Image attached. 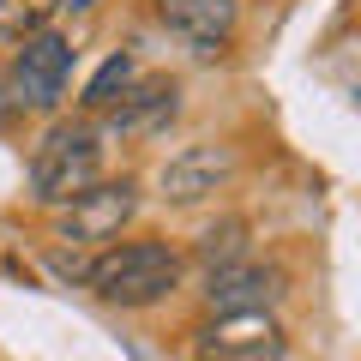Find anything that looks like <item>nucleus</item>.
<instances>
[{
	"label": "nucleus",
	"instance_id": "1",
	"mask_svg": "<svg viewBox=\"0 0 361 361\" xmlns=\"http://www.w3.org/2000/svg\"><path fill=\"white\" fill-rule=\"evenodd\" d=\"M85 283L109 307H151L180 283V259L163 241H127V247H109L97 265H85Z\"/></svg>",
	"mask_w": 361,
	"mask_h": 361
},
{
	"label": "nucleus",
	"instance_id": "2",
	"mask_svg": "<svg viewBox=\"0 0 361 361\" xmlns=\"http://www.w3.org/2000/svg\"><path fill=\"white\" fill-rule=\"evenodd\" d=\"M103 169V145L85 121H54L42 133V145L30 151V187L42 205H66L73 193H85Z\"/></svg>",
	"mask_w": 361,
	"mask_h": 361
},
{
	"label": "nucleus",
	"instance_id": "9",
	"mask_svg": "<svg viewBox=\"0 0 361 361\" xmlns=\"http://www.w3.org/2000/svg\"><path fill=\"white\" fill-rule=\"evenodd\" d=\"M175 109H180V90L169 85V78H133L127 85V97H121L109 115H115V127H127V133H151V127H163V121H175Z\"/></svg>",
	"mask_w": 361,
	"mask_h": 361
},
{
	"label": "nucleus",
	"instance_id": "8",
	"mask_svg": "<svg viewBox=\"0 0 361 361\" xmlns=\"http://www.w3.org/2000/svg\"><path fill=\"white\" fill-rule=\"evenodd\" d=\"M277 295H283V277L265 271V265L235 259V265L211 271V307H217V313H265Z\"/></svg>",
	"mask_w": 361,
	"mask_h": 361
},
{
	"label": "nucleus",
	"instance_id": "11",
	"mask_svg": "<svg viewBox=\"0 0 361 361\" xmlns=\"http://www.w3.org/2000/svg\"><path fill=\"white\" fill-rule=\"evenodd\" d=\"M199 259H205L211 271H217V265H235V259H247V223H241V217H229V223H217V229H205V241H199Z\"/></svg>",
	"mask_w": 361,
	"mask_h": 361
},
{
	"label": "nucleus",
	"instance_id": "5",
	"mask_svg": "<svg viewBox=\"0 0 361 361\" xmlns=\"http://www.w3.org/2000/svg\"><path fill=\"white\" fill-rule=\"evenodd\" d=\"M283 331L271 313H217L199 331V361H277Z\"/></svg>",
	"mask_w": 361,
	"mask_h": 361
},
{
	"label": "nucleus",
	"instance_id": "14",
	"mask_svg": "<svg viewBox=\"0 0 361 361\" xmlns=\"http://www.w3.org/2000/svg\"><path fill=\"white\" fill-rule=\"evenodd\" d=\"M61 6H90V0H61Z\"/></svg>",
	"mask_w": 361,
	"mask_h": 361
},
{
	"label": "nucleus",
	"instance_id": "12",
	"mask_svg": "<svg viewBox=\"0 0 361 361\" xmlns=\"http://www.w3.org/2000/svg\"><path fill=\"white\" fill-rule=\"evenodd\" d=\"M54 6H61V0H0V37H30V30H49Z\"/></svg>",
	"mask_w": 361,
	"mask_h": 361
},
{
	"label": "nucleus",
	"instance_id": "3",
	"mask_svg": "<svg viewBox=\"0 0 361 361\" xmlns=\"http://www.w3.org/2000/svg\"><path fill=\"white\" fill-rule=\"evenodd\" d=\"M133 211H139V187L133 180H90L85 193L54 205V241H73V247L115 241L133 223Z\"/></svg>",
	"mask_w": 361,
	"mask_h": 361
},
{
	"label": "nucleus",
	"instance_id": "4",
	"mask_svg": "<svg viewBox=\"0 0 361 361\" xmlns=\"http://www.w3.org/2000/svg\"><path fill=\"white\" fill-rule=\"evenodd\" d=\"M18 42L25 49L13 61V103L18 109H54L66 97V78H73V42L61 30H30Z\"/></svg>",
	"mask_w": 361,
	"mask_h": 361
},
{
	"label": "nucleus",
	"instance_id": "10",
	"mask_svg": "<svg viewBox=\"0 0 361 361\" xmlns=\"http://www.w3.org/2000/svg\"><path fill=\"white\" fill-rule=\"evenodd\" d=\"M139 78V66L127 61V54H109L103 66H97V78L85 85V109H97V115H109V109L127 97V85Z\"/></svg>",
	"mask_w": 361,
	"mask_h": 361
},
{
	"label": "nucleus",
	"instance_id": "6",
	"mask_svg": "<svg viewBox=\"0 0 361 361\" xmlns=\"http://www.w3.org/2000/svg\"><path fill=\"white\" fill-rule=\"evenodd\" d=\"M229 175H235V157L223 151V145H187L180 157L163 163V199L169 205H199V199H211Z\"/></svg>",
	"mask_w": 361,
	"mask_h": 361
},
{
	"label": "nucleus",
	"instance_id": "13",
	"mask_svg": "<svg viewBox=\"0 0 361 361\" xmlns=\"http://www.w3.org/2000/svg\"><path fill=\"white\" fill-rule=\"evenodd\" d=\"M13 109H18V103H13V97H6V90H0V127L13 121Z\"/></svg>",
	"mask_w": 361,
	"mask_h": 361
},
{
	"label": "nucleus",
	"instance_id": "7",
	"mask_svg": "<svg viewBox=\"0 0 361 361\" xmlns=\"http://www.w3.org/2000/svg\"><path fill=\"white\" fill-rule=\"evenodd\" d=\"M157 13L193 54H223L235 37V0H157Z\"/></svg>",
	"mask_w": 361,
	"mask_h": 361
}]
</instances>
